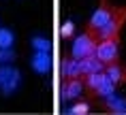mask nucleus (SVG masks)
I'll use <instances>...</instances> for the list:
<instances>
[{"label":"nucleus","mask_w":126,"mask_h":115,"mask_svg":"<svg viewBox=\"0 0 126 115\" xmlns=\"http://www.w3.org/2000/svg\"><path fill=\"white\" fill-rule=\"evenodd\" d=\"M62 77H83L77 58H64L62 60Z\"/></svg>","instance_id":"obj_10"},{"label":"nucleus","mask_w":126,"mask_h":115,"mask_svg":"<svg viewBox=\"0 0 126 115\" xmlns=\"http://www.w3.org/2000/svg\"><path fill=\"white\" fill-rule=\"evenodd\" d=\"M100 109L105 113H113V115H126V100L122 96H115V92L105 98H100Z\"/></svg>","instance_id":"obj_6"},{"label":"nucleus","mask_w":126,"mask_h":115,"mask_svg":"<svg viewBox=\"0 0 126 115\" xmlns=\"http://www.w3.org/2000/svg\"><path fill=\"white\" fill-rule=\"evenodd\" d=\"M105 75L111 79L115 85L122 83V75H124V66L120 64V62H113V64H107L105 66Z\"/></svg>","instance_id":"obj_13"},{"label":"nucleus","mask_w":126,"mask_h":115,"mask_svg":"<svg viewBox=\"0 0 126 115\" xmlns=\"http://www.w3.org/2000/svg\"><path fill=\"white\" fill-rule=\"evenodd\" d=\"M96 45H98L96 32L90 30V28H86V30L73 41V58L81 60V58H86V55H92L94 51H96Z\"/></svg>","instance_id":"obj_2"},{"label":"nucleus","mask_w":126,"mask_h":115,"mask_svg":"<svg viewBox=\"0 0 126 115\" xmlns=\"http://www.w3.org/2000/svg\"><path fill=\"white\" fill-rule=\"evenodd\" d=\"M79 68H81V75L100 73V70H105V64L92 53V55H86V58H81V60H79Z\"/></svg>","instance_id":"obj_9"},{"label":"nucleus","mask_w":126,"mask_h":115,"mask_svg":"<svg viewBox=\"0 0 126 115\" xmlns=\"http://www.w3.org/2000/svg\"><path fill=\"white\" fill-rule=\"evenodd\" d=\"M113 92H115V83H113L111 79L105 75V79H103V81H100V85L94 89L92 94H90V98H105V96L113 94Z\"/></svg>","instance_id":"obj_12"},{"label":"nucleus","mask_w":126,"mask_h":115,"mask_svg":"<svg viewBox=\"0 0 126 115\" xmlns=\"http://www.w3.org/2000/svg\"><path fill=\"white\" fill-rule=\"evenodd\" d=\"M105 79V70H100V73H88L83 75V89H88V94H92L94 89L100 85V81Z\"/></svg>","instance_id":"obj_11"},{"label":"nucleus","mask_w":126,"mask_h":115,"mask_svg":"<svg viewBox=\"0 0 126 115\" xmlns=\"http://www.w3.org/2000/svg\"><path fill=\"white\" fill-rule=\"evenodd\" d=\"M83 92V77H64L60 85V98L62 100H77Z\"/></svg>","instance_id":"obj_4"},{"label":"nucleus","mask_w":126,"mask_h":115,"mask_svg":"<svg viewBox=\"0 0 126 115\" xmlns=\"http://www.w3.org/2000/svg\"><path fill=\"white\" fill-rule=\"evenodd\" d=\"M30 45L34 47V51H49V49H51V43H49V38H45V36H41V34L32 36V41H30Z\"/></svg>","instance_id":"obj_15"},{"label":"nucleus","mask_w":126,"mask_h":115,"mask_svg":"<svg viewBox=\"0 0 126 115\" xmlns=\"http://www.w3.org/2000/svg\"><path fill=\"white\" fill-rule=\"evenodd\" d=\"M111 11H113V4L109 2V0H100V4H98V9L94 11V15L90 17V21H88V26L86 28H90V30H98V28H103L107 24V19L111 17Z\"/></svg>","instance_id":"obj_5"},{"label":"nucleus","mask_w":126,"mask_h":115,"mask_svg":"<svg viewBox=\"0 0 126 115\" xmlns=\"http://www.w3.org/2000/svg\"><path fill=\"white\" fill-rule=\"evenodd\" d=\"M126 24V4L124 7H118L113 4V11H111V17L107 19V24L103 28L96 30V38L103 41V38H120V32Z\"/></svg>","instance_id":"obj_1"},{"label":"nucleus","mask_w":126,"mask_h":115,"mask_svg":"<svg viewBox=\"0 0 126 115\" xmlns=\"http://www.w3.org/2000/svg\"><path fill=\"white\" fill-rule=\"evenodd\" d=\"M19 85H21V73L17 68L11 66V73H9V77L4 79V83L0 85V92H2V96H11V94H15V92L19 89Z\"/></svg>","instance_id":"obj_8"},{"label":"nucleus","mask_w":126,"mask_h":115,"mask_svg":"<svg viewBox=\"0 0 126 115\" xmlns=\"http://www.w3.org/2000/svg\"><path fill=\"white\" fill-rule=\"evenodd\" d=\"M73 32H75V24L71 19H66L64 24H62V28H60V36H62V38H71Z\"/></svg>","instance_id":"obj_17"},{"label":"nucleus","mask_w":126,"mask_h":115,"mask_svg":"<svg viewBox=\"0 0 126 115\" xmlns=\"http://www.w3.org/2000/svg\"><path fill=\"white\" fill-rule=\"evenodd\" d=\"M13 60H15L13 49H0V64H11Z\"/></svg>","instance_id":"obj_18"},{"label":"nucleus","mask_w":126,"mask_h":115,"mask_svg":"<svg viewBox=\"0 0 126 115\" xmlns=\"http://www.w3.org/2000/svg\"><path fill=\"white\" fill-rule=\"evenodd\" d=\"M90 102L88 100H79V102H75L73 107H68L66 109V113H71V115H86V113H90Z\"/></svg>","instance_id":"obj_16"},{"label":"nucleus","mask_w":126,"mask_h":115,"mask_svg":"<svg viewBox=\"0 0 126 115\" xmlns=\"http://www.w3.org/2000/svg\"><path fill=\"white\" fill-rule=\"evenodd\" d=\"M30 66H32L34 73L47 75L51 70V55H49V51H34L32 58H30Z\"/></svg>","instance_id":"obj_7"},{"label":"nucleus","mask_w":126,"mask_h":115,"mask_svg":"<svg viewBox=\"0 0 126 115\" xmlns=\"http://www.w3.org/2000/svg\"><path fill=\"white\" fill-rule=\"evenodd\" d=\"M15 34L11 28H0V49H13Z\"/></svg>","instance_id":"obj_14"},{"label":"nucleus","mask_w":126,"mask_h":115,"mask_svg":"<svg viewBox=\"0 0 126 115\" xmlns=\"http://www.w3.org/2000/svg\"><path fill=\"white\" fill-rule=\"evenodd\" d=\"M9 73H11V64H0V85L4 83V79L9 77Z\"/></svg>","instance_id":"obj_19"},{"label":"nucleus","mask_w":126,"mask_h":115,"mask_svg":"<svg viewBox=\"0 0 126 115\" xmlns=\"http://www.w3.org/2000/svg\"><path fill=\"white\" fill-rule=\"evenodd\" d=\"M94 55L105 66L113 64V62H120V38H103V41H98Z\"/></svg>","instance_id":"obj_3"}]
</instances>
